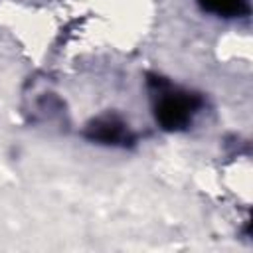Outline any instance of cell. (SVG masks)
Instances as JSON below:
<instances>
[{"label": "cell", "mask_w": 253, "mask_h": 253, "mask_svg": "<svg viewBox=\"0 0 253 253\" xmlns=\"http://www.w3.org/2000/svg\"><path fill=\"white\" fill-rule=\"evenodd\" d=\"M89 136L93 140H101V142H107V144H119V142L128 140V130L115 117H107V119L95 121L89 126Z\"/></svg>", "instance_id": "2"}, {"label": "cell", "mask_w": 253, "mask_h": 253, "mask_svg": "<svg viewBox=\"0 0 253 253\" xmlns=\"http://www.w3.org/2000/svg\"><path fill=\"white\" fill-rule=\"evenodd\" d=\"M206 10L219 16H239L247 10V0H198Z\"/></svg>", "instance_id": "3"}, {"label": "cell", "mask_w": 253, "mask_h": 253, "mask_svg": "<svg viewBox=\"0 0 253 253\" xmlns=\"http://www.w3.org/2000/svg\"><path fill=\"white\" fill-rule=\"evenodd\" d=\"M198 107H200V99L196 95L182 91H168L162 93L156 105V119L164 128L176 130L192 121V115L196 113Z\"/></svg>", "instance_id": "1"}]
</instances>
